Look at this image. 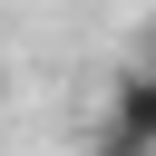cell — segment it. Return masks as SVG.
Instances as JSON below:
<instances>
[{"label": "cell", "instance_id": "1", "mask_svg": "<svg viewBox=\"0 0 156 156\" xmlns=\"http://www.w3.org/2000/svg\"><path fill=\"white\" fill-rule=\"evenodd\" d=\"M98 156H156V68H117L107 78V117L88 127Z\"/></svg>", "mask_w": 156, "mask_h": 156}]
</instances>
